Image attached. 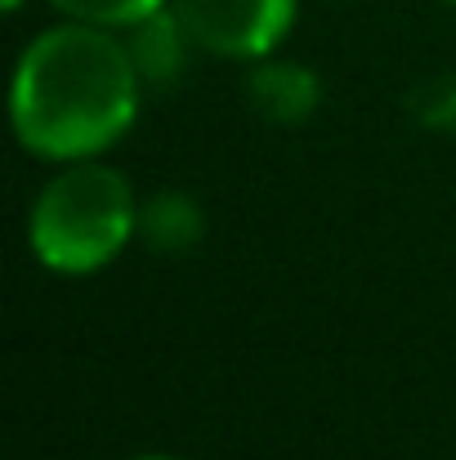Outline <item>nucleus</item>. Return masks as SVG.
<instances>
[{"instance_id": "obj_11", "label": "nucleus", "mask_w": 456, "mask_h": 460, "mask_svg": "<svg viewBox=\"0 0 456 460\" xmlns=\"http://www.w3.org/2000/svg\"><path fill=\"white\" fill-rule=\"evenodd\" d=\"M443 4H456V0H443Z\"/></svg>"}, {"instance_id": "obj_10", "label": "nucleus", "mask_w": 456, "mask_h": 460, "mask_svg": "<svg viewBox=\"0 0 456 460\" xmlns=\"http://www.w3.org/2000/svg\"><path fill=\"white\" fill-rule=\"evenodd\" d=\"M0 4H4V9H9V13H18V9H22V4H27V0H0Z\"/></svg>"}, {"instance_id": "obj_2", "label": "nucleus", "mask_w": 456, "mask_h": 460, "mask_svg": "<svg viewBox=\"0 0 456 460\" xmlns=\"http://www.w3.org/2000/svg\"><path fill=\"white\" fill-rule=\"evenodd\" d=\"M139 237V197L117 165L67 161L27 210V246L58 278L103 273Z\"/></svg>"}, {"instance_id": "obj_9", "label": "nucleus", "mask_w": 456, "mask_h": 460, "mask_svg": "<svg viewBox=\"0 0 456 460\" xmlns=\"http://www.w3.org/2000/svg\"><path fill=\"white\" fill-rule=\"evenodd\" d=\"M130 460H179V456H165V452H144V456H130Z\"/></svg>"}, {"instance_id": "obj_5", "label": "nucleus", "mask_w": 456, "mask_h": 460, "mask_svg": "<svg viewBox=\"0 0 456 460\" xmlns=\"http://www.w3.org/2000/svg\"><path fill=\"white\" fill-rule=\"evenodd\" d=\"M121 40H126V49H130V58H135V67H139L148 90L174 85L188 72V58L197 54V40L179 22L174 4H165V9H156L148 18H139L135 27H126Z\"/></svg>"}, {"instance_id": "obj_8", "label": "nucleus", "mask_w": 456, "mask_h": 460, "mask_svg": "<svg viewBox=\"0 0 456 460\" xmlns=\"http://www.w3.org/2000/svg\"><path fill=\"white\" fill-rule=\"evenodd\" d=\"M412 121L430 135H456V72H439L407 99Z\"/></svg>"}, {"instance_id": "obj_6", "label": "nucleus", "mask_w": 456, "mask_h": 460, "mask_svg": "<svg viewBox=\"0 0 456 460\" xmlns=\"http://www.w3.org/2000/svg\"><path fill=\"white\" fill-rule=\"evenodd\" d=\"M206 237V210L183 188H156L139 201V242L156 255H188Z\"/></svg>"}, {"instance_id": "obj_4", "label": "nucleus", "mask_w": 456, "mask_h": 460, "mask_svg": "<svg viewBox=\"0 0 456 460\" xmlns=\"http://www.w3.org/2000/svg\"><path fill=\"white\" fill-rule=\"evenodd\" d=\"M326 90L322 76L296 63V58H255L251 76H246V103L269 121V126H304L317 108H322Z\"/></svg>"}, {"instance_id": "obj_3", "label": "nucleus", "mask_w": 456, "mask_h": 460, "mask_svg": "<svg viewBox=\"0 0 456 460\" xmlns=\"http://www.w3.org/2000/svg\"><path fill=\"white\" fill-rule=\"evenodd\" d=\"M201 54L255 63L278 54L296 27L300 0H170Z\"/></svg>"}, {"instance_id": "obj_7", "label": "nucleus", "mask_w": 456, "mask_h": 460, "mask_svg": "<svg viewBox=\"0 0 456 460\" xmlns=\"http://www.w3.org/2000/svg\"><path fill=\"white\" fill-rule=\"evenodd\" d=\"M49 4H54L63 18L126 31V27H135L139 18H148V13H156V9H165L170 0H49Z\"/></svg>"}, {"instance_id": "obj_1", "label": "nucleus", "mask_w": 456, "mask_h": 460, "mask_svg": "<svg viewBox=\"0 0 456 460\" xmlns=\"http://www.w3.org/2000/svg\"><path fill=\"white\" fill-rule=\"evenodd\" d=\"M144 90L121 31L67 18L36 31L13 63V139L58 165L103 156L135 126Z\"/></svg>"}]
</instances>
